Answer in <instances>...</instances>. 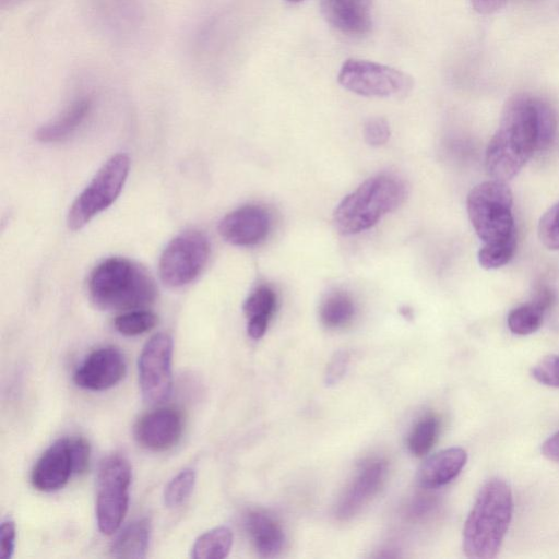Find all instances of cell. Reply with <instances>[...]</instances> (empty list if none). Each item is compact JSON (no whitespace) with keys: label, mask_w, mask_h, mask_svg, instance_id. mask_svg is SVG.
Listing matches in <instances>:
<instances>
[{"label":"cell","mask_w":559,"mask_h":559,"mask_svg":"<svg viewBox=\"0 0 559 559\" xmlns=\"http://www.w3.org/2000/svg\"><path fill=\"white\" fill-rule=\"evenodd\" d=\"M540 102V98L521 94L506 104L485 157L486 169L493 179L513 178L537 151Z\"/></svg>","instance_id":"6da1fadb"},{"label":"cell","mask_w":559,"mask_h":559,"mask_svg":"<svg viewBox=\"0 0 559 559\" xmlns=\"http://www.w3.org/2000/svg\"><path fill=\"white\" fill-rule=\"evenodd\" d=\"M513 513L512 491L501 478L487 480L478 491L466 518L462 545L466 557L495 558L502 545Z\"/></svg>","instance_id":"7a4b0ae2"},{"label":"cell","mask_w":559,"mask_h":559,"mask_svg":"<svg viewBox=\"0 0 559 559\" xmlns=\"http://www.w3.org/2000/svg\"><path fill=\"white\" fill-rule=\"evenodd\" d=\"M92 301L100 309L130 311L143 309L156 298V286L139 264L124 258L99 263L88 278Z\"/></svg>","instance_id":"3957f363"},{"label":"cell","mask_w":559,"mask_h":559,"mask_svg":"<svg viewBox=\"0 0 559 559\" xmlns=\"http://www.w3.org/2000/svg\"><path fill=\"white\" fill-rule=\"evenodd\" d=\"M407 187L392 174L364 181L336 206L333 222L338 233L354 235L371 228L382 216L395 211L406 199Z\"/></svg>","instance_id":"277c9868"},{"label":"cell","mask_w":559,"mask_h":559,"mask_svg":"<svg viewBox=\"0 0 559 559\" xmlns=\"http://www.w3.org/2000/svg\"><path fill=\"white\" fill-rule=\"evenodd\" d=\"M513 198L506 181L489 180L475 186L466 199L472 226L484 243L515 237Z\"/></svg>","instance_id":"5b68a950"},{"label":"cell","mask_w":559,"mask_h":559,"mask_svg":"<svg viewBox=\"0 0 559 559\" xmlns=\"http://www.w3.org/2000/svg\"><path fill=\"white\" fill-rule=\"evenodd\" d=\"M129 167V157L123 153L111 156L102 166L72 203L67 218L70 229H81L116 201L127 180Z\"/></svg>","instance_id":"8992f818"},{"label":"cell","mask_w":559,"mask_h":559,"mask_svg":"<svg viewBox=\"0 0 559 559\" xmlns=\"http://www.w3.org/2000/svg\"><path fill=\"white\" fill-rule=\"evenodd\" d=\"M132 471L119 454L105 457L97 473L96 519L99 531L110 535L123 521L129 504Z\"/></svg>","instance_id":"52a82bcc"},{"label":"cell","mask_w":559,"mask_h":559,"mask_svg":"<svg viewBox=\"0 0 559 559\" xmlns=\"http://www.w3.org/2000/svg\"><path fill=\"white\" fill-rule=\"evenodd\" d=\"M210 255L207 237L199 230H186L164 249L158 263L162 282L181 287L192 282L205 266Z\"/></svg>","instance_id":"ba28073f"},{"label":"cell","mask_w":559,"mask_h":559,"mask_svg":"<svg viewBox=\"0 0 559 559\" xmlns=\"http://www.w3.org/2000/svg\"><path fill=\"white\" fill-rule=\"evenodd\" d=\"M337 79L344 88L367 97L400 96L413 87V80L405 72L362 59L346 60Z\"/></svg>","instance_id":"9c48e42d"},{"label":"cell","mask_w":559,"mask_h":559,"mask_svg":"<svg viewBox=\"0 0 559 559\" xmlns=\"http://www.w3.org/2000/svg\"><path fill=\"white\" fill-rule=\"evenodd\" d=\"M173 340L166 333L152 336L139 357V382L143 400L150 404L165 402L171 392Z\"/></svg>","instance_id":"30bf717a"},{"label":"cell","mask_w":559,"mask_h":559,"mask_svg":"<svg viewBox=\"0 0 559 559\" xmlns=\"http://www.w3.org/2000/svg\"><path fill=\"white\" fill-rule=\"evenodd\" d=\"M386 462L379 457L364 461L341 495L335 515L348 520L356 515L379 491L386 476Z\"/></svg>","instance_id":"8fae6325"},{"label":"cell","mask_w":559,"mask_h":559,"mask_svg":"<svg viewBox=\"0 0 559 559\" xmlns=\"http://www.w3.org/2000/svg\"><path fill=\"white\" fill-rule=\"evenodd\" d=\"M271 227L272 216L267 209L247 204L225 215L218 224V231L227 242L248 247L263 241Z\"/></svg>","instance_id":"7c38bea8"},{"label":"cell","mask_w":559,"mask_h":559,"mask_svg":"<svg viewBox=\"0 0 559 559\" xmlns=\"http://www.w3.org/2000/svg\"><path fill=\"white\" fill-rule=\"evenodd\" d=\"M127 370L122 353L114 347L92 352L75 370L73 380L80 388L104 391L121 381Z\"/></svg>","instance_id":"4fadbf2b"},{"label":"cell","mask_w":559,"mask_h":559,"mask_svg":"<svg viewBox=\"0 0 559 559\" xmlns=\"http://www.w3.org/2000/svg\"><path fill=\"white\" fill-rule=\"evenodd\" d=\"M181 413L173 407H160L143 415L134 426L138 443L152 451H164L174 447L182 433Z\"/></svg>","instance_id":"5bb4252c"},{"label":"cell","mask_w":559,"mask_h":559,"mask_svg":"<svg viewBox=\"0 0 559 559\" xmlns=\"http://www.w3.org/2000/svg\"><path fill=\"white\" fill-rule=\"evenodd\" d=\"M75 474L71 438H63L51 444L33 467V486L44 492L61 489Z\"/></svg>","instance_id":"9a60e30c"},{"label":"cell","mask_w":559,"mask_h":559,"mask_svg":"<svg viewBox=\"0 0 559 559\" xmlns=\"http://www.w3.org/2000/svg\"><path fill=\"white\" fill-rule=\"evenodd\" d=\"M328 22L349 36H362L372 25L369 0H322Z\"/></svg>","instance_id":"2e32d148"},{"label":"cell","mask_w":559,"mask_h":559,"mask_svg":"<svg viewBox=\"0 0 559 559\" xmlns=\"http://www.w3.org/2000/svg\"><path fill=\"white\" fill-rule=\"evenodd\" d=\"M467 461V453L459 447L441 450L429 456L418 468L416 481L425 489L442 487L461 473Z\"/></svg>","instance_id":"e0dca14e"},{"label":"cell","mask_w":559,"mask_h":559,"mask_svg":"<svg viewBox=\"0 0 559 559\" xmlns=\"http://www.w3.org/2000/svg\"><path fill=\"white\" fill-rule=\"evenodd\" d=\"M246 531L263 558L277 556L285 543V534L278 522L264 511H250L245 519Z\"/></svg>","instance_id":"ac0fdd59"},{"label":"cell","mask_w":559,"mask_h":559,"mask_svg":"<svg viewBox=\"0 0 559 559\" xmlns=\"http://www.w3.org/2000/svg\"><path fill=\"white\" fill-rule=\"evenodd\" d=\"M277 297L267 285L257 287L245 300L243 313L247 318V332L253 340L261 338L276 309Z\"/></svg>","instance_id":"d6986e66"},{"label":"cell","mask_w":559,"mask_h":559,"mask_svg":"<svg viewBox=\"0 0 559 559\" xmlns=\"http://www.w3.org/2000/svg\"><path fill=\"white\" fill-rule=\"evenodd\" d=\"M92 108L90 97L74 100L57 119L41 126L36 131L40 142H60L69 138L86 119Z\"/></svg>","instance_id":"ffe728a7"},{"label":"cell","mask_w":559,"mask_h":559,"mask_svg":"<svg viewBox=\"0 0 559 559\" xmlns=\"http://www.w3.org/2000/svg\"><path fill=\"white\" fill-rule=\"evenodd\" d=\"M150 522L136 520L126 526L116 537L110 555L114 558L140 559L146 556L150 542Z\"/></svg>","instance_id":"44dd1931"},{"label":"cell","mask_w":559,"mask_h":559,"mask_svg":"<svg viewBox=\"0 0 559 559\" xmlns=\"http://www.w3.org/2000/svg\"><path fill=\"white\" fill-rule=\"evenodd\" d=\"M356 312L353 298L345 292L330 293L319 310L320 320L328 329H341L352 322Z\"/></svg>","instance_id":"7402d4cb"},{"label":"cell","mask_w":559,"mask_h":559,"mask_svg":"<svg viewBox=\"0 0 559 559\" xmlns=\"http://www.w3.org/2000/svg\"><path fill=\"white\" fill-rule=\"evenodd\" d=\"M233 546V532L226 526L212 528L200 535L191 549L194 559H224Z\"/></svg>","instance_id":"603a6c76"},{"label":"cell","mask_w":559,"mask_h":559,"mask_svg":"<svg viewBox=\"0 0 559 559\" xmlns=\"http://www.w3.org/2000/svg\"><path fill=\"white\" fill-rule=\"evenodd\" d=\"M440 430L439 418L435 414L420 417L412 428L407 438V448L415 456L426 455L437 441Z\"/></svg>","instance_id":"cb8c5ba5"},{"label":"cell","mask_w":559,"mask_h":559,"mask_svg":"<svg viewBox=\"0 0 559 559\" xmlns=\"http://www.w3.org/2000/svg\"><path fill=\"white\" fill-rule=\"evenodd\" d=\"M546 310L534 300L514 308L508 316L510 331L518 335H527L537 331Z\"/></svg>","instance_id":"d4e9b609"},{"label":"cell","mask_w":559,"mask_h":559,"mask_svg":"<svg viewBox=\"0 0 559 559\" xmlns=\"http://www.w3.org/2000/svg\"><path fill=\"white\" fill-rule=\"evenodd\" d=\"M157 323V317L144 309L126 311L116 317L115 329L126 336H135L151 331Z\"/></svg>","instance_id":"484cf974"},{"label":"cell","mask_w":559,"mask_h":559,"mask_svg":"<svg viewBox=\"0 0 559 559\" xmlns=\"http://www.w3.org/2000/svg\"><path fill=\"white\" fill-rule=\"evenodd\" d=\"M195 485V472L185 468L170 479L164 490V503L167 508L181 506L192 493Z\"/></svg>","instance_id":"4316f807"},{"label":"cell","mask_w":559,"mask_h":559,"mask_svg":"<svg viewBox=\"0 0 559 559\" xmlns=\"http://www.w3.org/2000/svg\"><path fill=\"white\" fill-rule=\"evenodd\" d=\"M515 248L516 236L503 241L484 243L478 252V262L484 269H498L512 259Z\"/></svg>","instance_id":"83f0119b"},{"label":"cell","mask_w":559,"mask_h":559,"mask_svg":"<svg viewBox=\"0 0 559 559\" xmlns=\"http://www.w3.org/2000/svg\"><path fill=\"white\" fill-rule=\"evenodd\" d=\"M538 237L550 250H559V202L548 209L538 223Z\"/></svg>","instance_id":"f1b7e54d"},{"label":"cell","mask_w":559,"mask_h":559,"mask_svg":"<svg viewBox=\"0 0 559 559\" xmlns=\"http://www.w3.org/2000/svg\"><path fill=\"white\" fill-rule=\"evenodd\" d=\"M533 378L547 386L559 388V355H548L532 369Z\"/></svg>","instance_id":"f546056e"},{"label":"cell","mask_w":559,"mask_h":559,"mask_svg":"<svg viewBox=\"0 0 559 559\" xmlns=\"http://www.w3.org/2000/svg\"><path fill=\"white\" fill-rule=\"evenodd\" d=\"M364 139L370 146L384 145L391 135L388 121L383 118H371L364 126Z\"/></svg>","instance_id":"4dcf8cb0"},{"label":"cell","mask_w":559,"mask_h":559,"mask_svg":"<svg viewBox=\"0 0 559 559\" xmlns=\"http://www.w3.org/2000/svg\"><path fill=\"white\" fill-rule=\"evenodd\" d=\"M349 354L345 350H340L334 354L328 365L325 372V383L328 385L336 384L344 377L349 364Z\"/></svg>","instance_id":"1f68e13d"},{"label":"cell","mask_w":559,"mask_h":559,"mask_svg":"<svg viewBox=\"0 0 559 559\" xmlns=\"http://www.w3.org/2000/svg\"><path fill=\"white\" fill-rule=\"evenodd\" d=\"M71 449L75 474H82L88 467L91 453L90 444L84 438L75 437L71 438Z\"/></svg>","instance_id":"d6a6232c"},{"label":"cell","mask_w":559,"mask_h":559,"mask_svg":"<svg viewBox=\"0 0 559 559\" xmlns=\"http://www.w3.org/2000/svg\"><path fill=\"white\" fill-rule=\"evenodd\" d=\"M16 528L12 520H5L0 526L1 557L11 559L15 549Z\"/></svg>","instance_id":"836d02e7"},{"label":"cell","mask_w":559,"mask_h":559,"mask_svg":"<svg viewBox=\"0 0 559 559\" xmlns=\"http://www.w3.org/2000/svg\"><path fill=\"white\" fill-rule=\"evenodd\" d=\"M474 10L479 14H491L501 9L507 0H469Z\"/></svg>","instance_id":"e575fe53"},{"label":"cell","mask_w":559,"mask_h":559,"mask_svg":"<svg viewBox=\"0 0 559 559\" xmlns=\"http://www.w3.org/2000/svg\"><path fill=\"white\" fill-rule=\"evenodd\" d=\"M542 453L548 460L559 463V431L543 443Z\"/></svg>","instance_id":"d590c367"},{"label":"cell","mask_w":559,"mask_h":559,"mask_svg":"<svg viewBox=\"0 0 559 559\" xmlns=\"http://www.w3.org/2000/svg\"><path fill=\"white\" fill-rule=\"evenodd\" d=\"M15 1H17V0H0V5L3 8L5 5H10V4L14 3Z\"/></svg>","instance_id":"8d00e7d4"},{"label":"cell","mask_w":559,"mask_h":559,"mask_svg":"<svg viewBox=\"0 0 559 559\" xmlns=\"http://www.w3.org/2000/svg\"><path fill=\"white\" fill-rule=\"evenodd\" d=\"M289 2H293V3H297V2H300V1H304V0H287Z\"/></svg>","instance_id":"74e56055"}]
</instances>
